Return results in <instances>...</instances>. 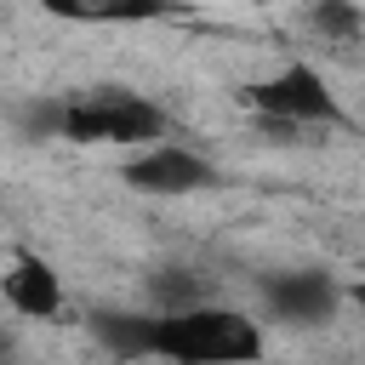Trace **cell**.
<instances>
[{"instance_id":"cell-1","label":"cell","mask_w":365,"mask_h":365,"mask_svg":"<svg viewBox=\"0 0 365 365\" xmlns=\"http://www.w3.org/2000/svg\"><path fill=\"white\" fill-rule=\"evenodd\" d=\"M171 359V365H251L262 359V331L251 314L240 308H171L160 319H148L143 331V359Z\"/></svg>"},{"instance_id":"cell-2","label":"cell","mask_w":365,"mask_h":365,"mask_svg":"<svg viewBox=\"0 0 365 365\" xmlns=\"http://www.w3.org/2000/svg\"><path fill=\"white\" fill-rule=\"evenodd\" d=\"M34 125L40 131H57L68 143H154L165 131V114L125 91V86H91L80 97H63V103H40L34 108Z\"/></svg>"},{"instance_id":"cell-3","label":"cell","mask_w":365,"mask_h":365,"mask_svg":"<svg viewBox=\"0 0 365 365\" xmlns=\"http://www.w3.org/2000/svg\"><path fill=\"white\" fill-rule=\"evenodd\" d=\"M245 103L268 120H285V125H342V103L331 97V86L308 63H291L274 80L245 86Z\"/></svg>"},{"instance_id":"cell-4","label":"cell","mask_w":365,"mask_h":365,"mask_svg":"<svg viewBox=\"0 0 365 365\" xmlns=\"http://www.w3.org/2000/svg\"><path fill=\"white\" fill-rule=\"evenodd\" d=\"M125 182H131L137 194H200V188L217 182V171H211V160H200L194 148L160 143V148H148V154H137V160L125 165Z\"/></svg>"},{"instance_id":"cell-5","label":"cell","mask_w":365,"mask_h":365,"mask_svg":"<svg viewBox=\"0 0 365 365\" xmlns=\"http://www.w3.org/2000/svg\"><path fill=\"white\" fill-rule=\"evenodd\" d=\"M262 302H268V314H274L279 325H319V319L336 314L342 291H336L331 274L297 268V274H274V279L262 285Z\"/></svg>"},{"instance_id":"cell-6","label":"cell","mask_w":365,"mask_h":365,"mask_svg":"<svg viewBox=\"0 0 365 365\" xmlns=\"http://www.w3.org/2000/svg\"><path fill=\"white\" fill-rule=\"evenodd\" d=\"M6 302L17 314H34V319H51L63 308V285L57 274L40 262V257H11V274H6Z\"/></svg>"},{"instance_id":"cell-7","label":"cell","mask_w":365,"mask_h":365,"mask_svg":"<svg viewBox=\"0 0 365 365\" xmlns=\"http://www.w3.org/2000/svg\"><path fill=\"white\" fill-rule=\"evenodd\" d=\"M40 6L68 23H148L177 11V0H40Z\"/></svg>"},{"instance_id":"cell-8","label":"cell","mask_w":365,"mask_h":365,"mask_svg":"<svg viewBox=\"0 0 365 365\" xmlns=\"http://www.w3.org/2000/svg\"><path fill=\"white\" fill-rule=\"evenodd\" d=\"M314 29L319 34H331V40H354L359 29H365V17H359V6L354 0H314Z\"/></svg>"},{"instance_id":"cell-9","label":"cell","mask_w":365,"mask_h":365,"mask_svg":"<svg viewBox=\"0 0 365 365\" xmlns=\"http://www.w3.org/2000/svg\"><path fill=\"white\" fill-rule=\"evenodd\" d=\"M354 302H359V319H365V285H359V291H354Z\"/></svg>"}]
</instances>
